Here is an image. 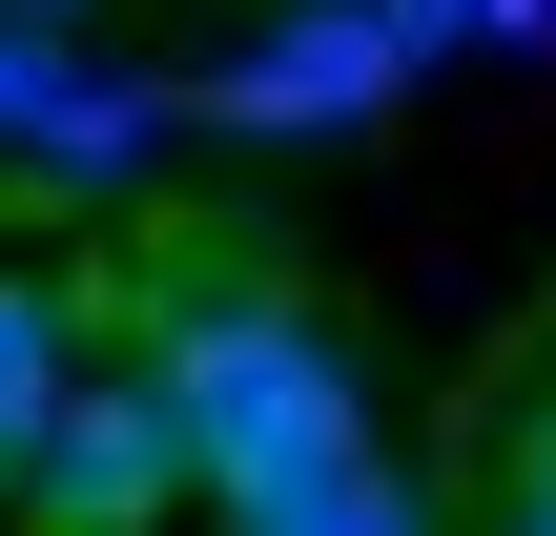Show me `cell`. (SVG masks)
I'll return each instance as SVG.
<instances>
[{
	"label": "cell",
	"instance_id": "6da1fadb",
	"mask_svg": "<svg viewBox=\"0 0 556 536\" xmlns=\"http://www.w3.org/2000/svg\"><path fill=\"white\" fill-rule=\"evenodd\" d=\"M144 392L186 413V475H206V516H268L289 475L371 454V413H351V351L289 310V269H268V248H186V269H165V310H144Z\"/></svg>",
	"mask_w": 556,
	"mask_h": 536
},
{
	"label": "cell",
	"instance_id": "7a4b0ae2",
	"mask_svg": "<svg viewBox=\"0 0 556 536\" xmlns=\"http://www.w3.org/2000/svg\"><path fill=\"white\" fill-rule=\"evenodd\" d=\"M186 124H248V145H351V124H392L413 103V41L371 21V0H289V21H248L206 83H165Z\"/></svg>",
	"mask_w": 556,
	"mask_h": 536
},
{
	"label": "cell",
	"instance_id": "3957f363",
	"mask_svg": "<svg viewBox=\"0 0 556 536\" xmlns=\"http://www.w3.org/2000/svg\"><path fill=\"white\" fill-rule=\"evenodd\" d=\"M186 496H206V475H186V413H165L144 372H83V392L41 413V454H21L0 516L21 536H165Z\"/></svg>",
	"mask_w": 556,
	"mask_h": 536
},
{
	"label": "cell",
	"instance_id": "277c9868",
	"mask_svg": "<svg viewBox=\"0 0 556 536\" xmlns=\"http://www.w3.org/2000/svg\"><path fill=\"white\" fill-rule=\"evenodd\" d=\"M62 392H83V310H62V269H0V496H21Z\"/></svg>",
	"mask_w": 556,
	"mask_h": 536
},
{
	"label": "cell",
	"instance_id": "5b68a950",
	"mask_svg": "<svg viewBox=\"0 0 556 536\" xmlns=\"http://www.w3.org/2000/svg\"><path fill=\"white\" fill-rule=\"evenodd\" d=\"M165 124H186L165 83H103V62H83V83H62V124L21 145V186H144V145H165Z\"/></svg>",
	"mask_w": 556,
	"mask_h": 536
},
{
	"label": "cell",
	"instance_id": "8992f818",
	"mask_svg": "<svg viewBox=\"0 0 556 536\" xmlns=\"http://www.w3.org/2000/svg\"><path fill=\"white\" fill-rule=\"evenodd\" d=\"M227 536H433V496H413L392 454H330V475H289L268 516H227Z\"/></svg>",
	"mask_w": 556,
	"mask_h": 536
},
{
	"label": "cell",
	"instance_id": "52a82bcc",
	"mask_svg": "<svg viewBox=\"0 0 556 536\" xmlns=\"http://www.w3.org/2000/svg\"><path fill=\"white\" fill-rule=\"evenodd\" d=\"M371 21L413 41V83H433V62H536L556 41V0H371Z\"/></svg>",
	"mask_w": 556,
	"mask_h": 536
},
{
	"label": "cell",
	"instance_id": "ba28073f",
	"mask_svg": "<svg viewBox=\"0 0 556 536\" xmlns=\"http://www.w3.org/2000/svg\"><path fill=\"white\" fill-rule=\"evenodd\" d=\"M62 83H83V41H62V21H0V165L62 124Z\"/></svg>",
	"mask_w": 556,
	"mask_h": 536
},
{
	"label": "cell",
	"instance_id": "9c48e42d",
	"mask_svg": "<svg viewBox=\"0 0 556 536\" xmlns=\"http://www.w3.org/2000/svg\"><path fill=\"white\" fill-rule=\"evenodd\" d=\"M516 516H556V413H536V434H516Z\"/></svg>",
	"mask_w": 556,
	"mask_h": 536
},
{
	"label": "cell",
	"instance_id": "30bf717a",
	"mask_svg": "<svg viewBox=\"0 0 556 536\" xmlns=\"http://www.w3.org/2000/svg\"><path fill=\"white\" fill-rule=\"evenodd\" d=\"M516 536H556V516H516Z\"/></svg>",
	"mask_w": 556,
	"mask_h": 536
}]
</instances>
